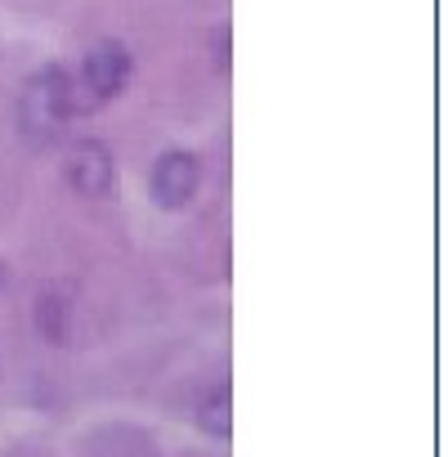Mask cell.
<instances>
[{
  "instance_id": "obj_1",
  "label": "cell",
  "mask_w": 448,
  "mask_h": 457,
  "mask_svg": "<svg viewBox=\"0 0 448 457\" xmlns=\"http://www.w3.org/2000/svg\"><path fill=\"white\" fill-rule=\"evenodd\" d=\"M72 117H86L72 72H63V68H46V72H37V77L23 86L19 121H23V130H28L32 139H54Z\"/></svg>"
},
{
  "instance_id": "obj_2",
  "label": "cell",
  "mask_w": 448,
  "mask_h": 457,
  "mask_svg": "<svg viewBox=\"0 0 448 457\" xmlns=\"http://www.w3.org/2000/svg\"><path fill=\"white\" fill-rule=\"evenodd\" d=\"M130 50L121 41H99L86 59H81V72H72L77 81V95H81V108L95 112L104 104H112L126 86H130Z\"/></svg>"
},
{
  "instance_id": "obj_3",
  "label": "cell",
  "mask_w": 448,
  "mask_h": 457,
  "mask_svg": "<svg viewBox=\"0 0 448 457\" xmlns=\"http://www.w3.org/2000/svg\"><path fill=\"white\" fill-rule=\"evenodd\" d=\"M63 179L86 202L112 197V188H117V157H112V148L99 144V139H77L68 148V157H63Z\"/></svg>"
},
{
  "instance_id": "obj_4",
  "label": "cell",
  "mask_w": 448,
  "mask_h": 457,
  "mask_svg": "<svg viewBox=\"0 0 448 457\" xmlns=\"http://www.w3.org/2000/svg\"><path fill=\"white\" fill-rule=\"evenodd\" d=\"M202 188V157L188 153V148H170L153 162V175H148V193L162 211H184Z\"/></svg>"
},
{
  "instance_id": "obj_5",
  "label": "cell",
  "mask_w": 448,
  "mask_h": 457,
  "mask_svg": "<svg viewBox=\"0 0 448 457\" xmlns=\"http://www.w3.org/2000/svg\"><path fill=\"white\" fill-rule=\"evenodd\" d=\"M32 323H37L46 345H54V350L68 345V337H72V305H68V296L63 292H46L37 301V310H32Z\"/></svg>"
}]
</instances>
